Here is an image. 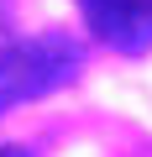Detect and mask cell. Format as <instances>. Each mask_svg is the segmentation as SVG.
Here are the masks:
<instances>
[{
  "label": "cell",
  "instance_id": "6da1fadb",
  "mask_svg": "<svg viewBox=\"0 0 152 157\" xmlns=\"http://www.w3.org/2000/svg\"><path fill=\"white\" fill-rule=\"evenodd\" d=\"M79 68H84V47L68 32H37L21 42H0V115L73 84Z\"/></svg>",
  "mask_w": 152,
  "mask_h": 157
},
{
  "label": "cell",
  "instance_id": "277c9868",
  "mask_svg": "<svg viewBox=\"0 0 152 157\" xmlns=\"http://www.w3.org/2000/svg\"><path fill=\"white\" fill-rule=\"evenodd\" d=\"M0 37H6V11H0Z\"/></svg>",
  "mask_w": 152,
  "mask_h": 157
},
{
  "label": "cell",
  "instance_id": "7a4b0ae2",
  "mask_svg": "<svg viewBox=\"0 0 152 157\" xmlns=\"http://www.w3.org/2000/svg\"><path fill=\"white\" fill-rule=\"evenodd\" d=\"M79 11L100 42L115 52H147L152 47V0H79Z\"/></svg>",
  "mask_w": 152,
  "mask_h": 157
},
{
  "label": "cell",
  "instance_id": "3957f363",
  "mask_svg": "<svg viewBox=\"0 0 152 157\" xmlns=\"http://www.w3.org/2000/svg\"><path fill=\"white\" fill-rule=\"evenodd\" d=\"M0 157H32L26 147H0Z\"/></svg>",
  "mask_w": 152,
  "mask_h": 157
}]
</instances>
